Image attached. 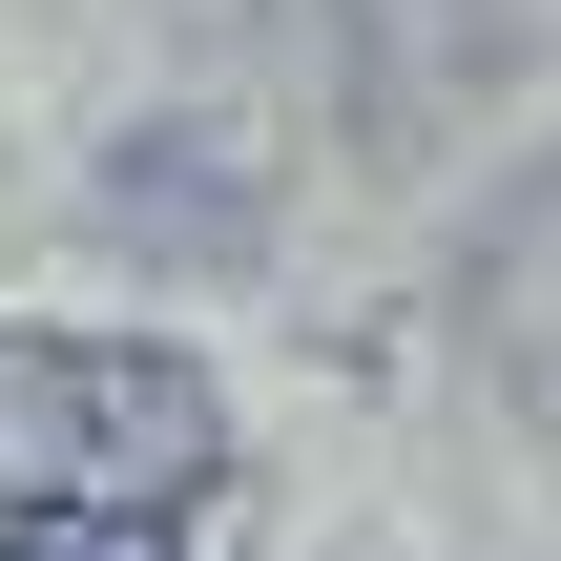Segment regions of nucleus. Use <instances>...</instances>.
<instances>
[{"instance_id": "f03ea898", "label": "nucleus", "mask_w": 561, "mask_h": 561, "mask_svg": "<svg viewBox=\"0 0 561 561\" xmlns=\"http://www.w3.org/2000/svg\"><path fill=\"white\" fill-rule=\"evenodd\" d=\"M458 333H479V375H500V416L561 458V146L479 208V250H458Z\"/></svg>"}, {"instance_id": "f257e3e1", "label": "nucleus", "mask_w": 561, "mask_h": 561, "mask_svg": "<svg viewBox=\"0 0 561 561\" xmlns=\"http://www.w3.org/2000/svg\"><path fill=\"white\" fill-rule=\"evenodd\" d=\"M229 416L146 333H0V520H208Z\"/></svg>"}, {"instance_id": "7ed1b4c3", "label": "nucleus", "mask_w": 561, "mask_h": 561, "mask_svg": "<svg viewBox=\"0 0 561 561\" xmlns=\"http://www.w3.org/2000/svg\"><path fill=\"white\" fill-rule=\"evenodd\" d=\"M0 561H187V520H104V500H83V520H21Z\"/></svg>"}]
</instances>
